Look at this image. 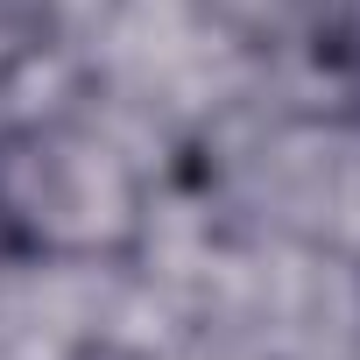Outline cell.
<instances>
[{"label": "cell", "mask_w": 360, "mask_h": 360, "mask_svg": "<svg viewBox=\"0 0 360 360\" xmlns=\"http://www.w3.org/2000/svg\"><path fill=\"white\" fill-rule=\"evenodd\" d=\"M155 233V169L141 148L71 106L0 113V255L29 269H134Z\"/></svg>", "instance_id": "6da1fadb"}, {"label": "cell", "mask_w": 360, "mask_h": 360, "mask_svg": "<svg viewBox=\"0 0 360 360\" xmlns=\"http://www.w3.org/2000/svg\"><path fill=\"white\" fill-rule=\"evenodd\" d=\"M57 50V0H0V92Z\"/></svg>", "instance_id": "7a4b0ae2"}, {"label": "cell", "mask_w": 360, "mask_h": 360, "mask_svg": "<svg viewBox=\"0 0 360 360\" xmlns=\"http://www.w3.org/2000/svg\"><path fill=\"white\" fill-rule=\"evenodd\" d=\"M57 360H162V353L141 346V339H127V332H99V325H92V332H78Z\"/></svg>", "instance_id": "3957f363"}, {"label": "cell", "mask_w": 360, "mask_h": 360, "mask_svg": "<svg viewBox=\"0 0 360 360\" xmlns=\"http://www.w3.org/2000/svg\"><path fill=\"white\" fill-rule=\"evenodd\" d=\"M332 50H339V71H346L353 92H360V0H339V15H332Z\"/></svg>", "instance_id": "277c9868"}]
</instances>
